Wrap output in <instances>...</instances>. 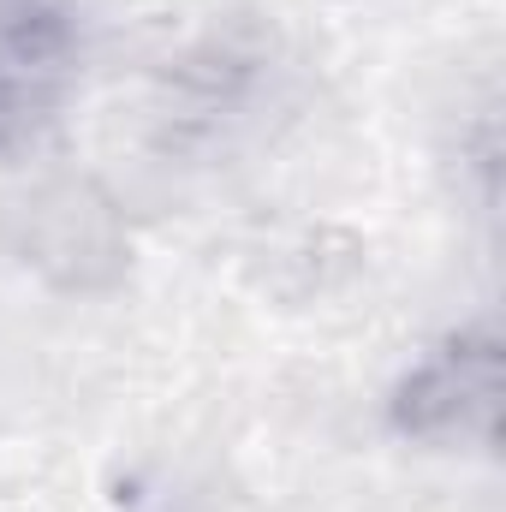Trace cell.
Returning a JSON list of instances; mask_svg holds the SVG:
<instances>
[{"instance_id":"obj_1","label":"cell","mask_w":506,"mask_h":512,"mask_svg":"<svg viewBox=\"0 0 506 512\" xmlns=\"http://www.w3.org/2000/svg\"><path fill=\"white\" fill-rule=\"evenodd\" d=\"M501 393V334H495V322H471V328H453L447 340H435L399 376L393 399H387V417L405 441L489 453L501 435Z\"/></svg>"},{"instance_id":"obj_2","label":"cell","mask_w":506,"mask_h":512,"mask_svg":"<svg viewBox=\"0 0 506 512\" xmlns=\"http://www.w3.org/2000/svg\"><path fill=\"white\" fill-rule=\"evenodd\" d=\"M84 78L78 0H0V155H30Z\"/></svg>"}]
</instances>
